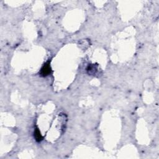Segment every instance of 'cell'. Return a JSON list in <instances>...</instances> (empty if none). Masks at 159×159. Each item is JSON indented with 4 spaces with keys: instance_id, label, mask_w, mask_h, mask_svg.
Returning a JSON list of instances; mask_svg holds the SVG:
<instances>
[{
    "instance_id": "cell-1",
    "label": "cell",
    "mask_w": 159,
    "mask_h": 159,
    "mask_svg": "<svg viewBox=\"0 0 159 159\" xmlns=\"http://www.w3.org/2000/svg\"><path fill=\"white\" fill-rule=\"evenodd\" d=\"M51 72V68L50 65L49 63H45L43 67L42 68L41 72H40V74L43 76V77H45V76L49 75Z\"/></svg>"
},
{
    "instance_id": "cell-2",
    "label": "cell",
    "mask_w": 159,
    "mask_h": 159,
    "mask_svg": "<svg viewBox=\"0 0 159 159\" xmlns=\"http://www.w3.org/2000/svg\"><path fill=\"white\" fill-rule=\"evenodd\" d=\"M34 137L36 138V140L38 142H39L42 139V137L40 134V132L38 129H36L34 131Z\"/></svg>"
}]
</instances>
